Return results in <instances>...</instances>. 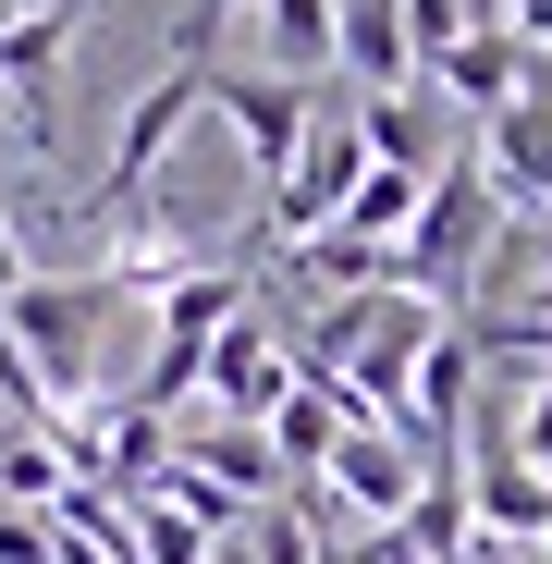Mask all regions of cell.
Wrapping results in <instances>:
<instances>
[{"label":"cell","instance_id":"obj_19","mask_svg":"<svg viewBox=\"0 0 552 564\" xmlns=\"http://www.w3.org/2000/svg\"><path fill=\"white\" fill-rule=\"evenodd\" d=\"M504 25H516V37H528V50L552 62V0H504Z\"/></svg>","mask_w":552,"mask_h":564},{"label":"cell","instance_id":"obj_9","mask_svg":"<svg viewBox=\"0 0 552 564\" xmlns=\"http://www.w3.org/2000/svg\"><path fill=\"white\" fill-rule=\"evenodd\" d=\"M479 172H491V197H504V209H528V197L552 209V74L528 86L504 123H479Z\"/></svg>","mask_w":552,"mask_h":564},{"label":"cell","instance_id":"obj_2","mask_svg":"<svg viewBox=\"0 0 552 564\" xmlns=\"http://www.w3.org/2000/svg\"><path fill=\"white\" fill-rule=\"evenodd\" d=\"M504 197H491V172L479 160H454V172H430V209H418V234L393 246V282L405 295H430V307H454L467 282L491 270V246H504Z\"/></svg>","mask_w":552,"mask_h":564},{"label":"cell","instance_id":"obj_15","mask_svg":"<svg viewBox=\"0 0 552 564\" xmlns=\"http://www.w3.org/2000/svg\"><path fill=\"white\" fill-rule=\"evenodd\" d=\"M356 135H368V160H381V172H442L418 86H393V99H356Z\"/></svg>","mask_w":552,"mask_h":564},{"label":"cell","instance_id":"obj_4","mask_svg":"<svg viewBox=\"0 0 552 564\" xmlns=\"http://www.w3.org/2000/svg\"><path fill=\"white\" fill-rule=\"evenodd\" d=\"M467 516L516 552H552V479L516 454V417H467Z\"/></svg>","mask_w":552,"mask_h":564},{"label":"cell","instance_id":"obj_8","mask_svg":"<svg viewBox=\"0 0 552 564\" xmlns=\"http://www.w3.org/2000/svg\"><path fill=\"white\" fill-rule=\"evenodd\" d=\"M540 74H552V62H540V50H528L516 25H479L467 50H442V62H430L418 86H442V99H454V111H479V123H504V111L528 99V86H540Z\"/></svg>","mask_w":552,"mask_h":564},{"label":"cell","instance_id":"obj_18","mask_svg":"<svg viewBox=\"0 0 552 564\" xmlns=\"http://www.w3.org/2000/svg\"><path fill=\"white\" fill-rule=\"evenodd\" d=\"M516 454H528V466H540V479H552V381H540V393L516 405Z\"/></svg>","mask_w":552,"mask_h":564},{"label":"cell","instance_id":"obj_17","mask_svg":"<svg viewBox=\"0 0 552 564\" xmlns=\"http://www.w3.org/2000/svg\"><path fill=\"white\" fill-rule=\"evenodd\" d=\"M246 13V0H184L172 13V62H221V25Z\"/></svg>","mask_w":552,"mask_h":564},{"label":"cell","instance_id":"obj_20","mask_svg":"<svg viewBox=\"0 0 552 564\" xmlns=\"http://www.w3.org/2000/svg\"><path fill=\"white\" fill-rule=\"evenodd\" d=\"M25 13H37V0H0V50H13V25H25Z\"/></svg>","mask_w":552,"mask_h":564},{"label":"cell","instance_id":"obj_12","mask_svg":"<svg viewBox=\"0 0 552 564\" xmlns=\"http://www.w3.org/2000/svg\"><path fill=\"white\" fill-rule=\"evenodd\" d=\"M184 466H197V479H221L234 503H283V454H270V430L209 417V430H184Z\"/></svg>","mask_w":552,"mask_h":564},{"label":"cell","instance_id":"obj_7","mask_svg":"<svg viewBox=\"0 0 552 564\" xmlns=\"http://www.w3.org/2000/svg\"><path fill=\"white\" fill-rule=\"evenodd\" d=\"M74 0H37V13L13 25V50H0V99H13V123H25V148H50L62 135V50H74Z\"/></svg>","mask_w":552,"mask_h":564},{"label":"cell","instance_id":"obj_3","mask_svg":"<svg viewBox=\"0 0 552 564\" xmlns=\"http://www.w3.org/2000/svg\"><path fill=\"white\" fill-rule=\"evenodd\" d=\"M209 99H221V62H160V74L136 86V111H123V135H111V172H99L86 209H99V221H136L148 184H160V160H172V135L197 123Z\"/></svg>","mask_w":552,"mask_h":564},{"label":"cell","instance_id":"obj_11","mask_svg":"<svg viewBox=\"0 0 552 564\" xmlns=\"http://www.w3.org/2000/svg\"><path fill=\"white\" fill-rule=\"evenodd\" d=\"M344 74H356V99H393V86H418L405 0H344Z\"/></svg>","mask_w":552,"mask_h":564},{"label":"cell","instance_id":"obj_16","mask_svg":"<svg viewBox=\"0 0 552 564\" xmlns=\"http://www.w3.org/2000/svg\"><path fill=\"white\" fill-rule=\"evenodd\" d=\"M491 13H504V0H405V50H418V74H430L442 50H467Z\"/></svg>","mask_w":552,"mask_h":564},{"label":"cell","instance_id":"obj_21","mask_svg":"<svg viewBox=\"0 0 552 564\" xmlns=\"http://www.w3.org/2000/svg\"><path fill=\"white\" fill-rule=\"evenodd\" d=\"M332 564H356V540H344V552H332Z\"/></svg>","mask_w":552,"mask_h":564},{"label":"cell","instance_id":"obj_1","mask_svg":"<svg viewBox=\"0 0 552 564\" xmlns=\"http://www.w3.org/2000/svg\"><path fill=\"white\" fill-rule=\"evenodd\" d=\"M111 282L99 270H25L0 282V319H13V356L37 368V393L62 417H86V393H99V332H111Z\"/></svg>","mask_w":552,"mask_h":564},{"label":"cell","instance_id":"obj_10","mask_svg":"<svg viewBox=\"0 0 552 564\" xmlns=\"http://www.w3.org/2000/svg\"><path fill=\"white\" fill-rule=\"evenodd\" d=\"M356 417H344V393L332 381H295L283 405H270V454H283V491H320V466H332V442H344Z\"/></svg>","mask_w":552,"mask_h":564},{"label":"cell","instance_id":"obj_5","mask_svg":"<svg viewBox=\"0 0 552 564\" xmlns=\"http://www.w3.org/2000/svg\"><path fill=\"white\" fill-rule=\"evenodd\" d=\"M234 135H246V172L258 184H283L295 160H307V123H320V86H283V74H234L221 62V99H209Z\"/></svg>","mask_w":552,"mask_h":564},{"label":"cell","instance_id":"obj_6","mask_svg":"<svg viewBox=\"0 0 552 564\" xmlns=\"http://www.w3.org/2000/svg\"><path fill=\"white\" fill-rule=\"evenodd\" d=\"M197 393H209V405H221L234 430H270V405L295 393V344L270 332V307H246V319H234V332L209 344V381H197Z\"/></svg>","mask_w":552,"mask_h":564},{"label":"cell","instance_id":"obj_14","mask_svg":"<svg viewBox=\"0 0 552 564\" xmlns=\"http://www.w3.org/2000/svg\"><path fill=\"white\" fill-rule=\"evenodd\" d=\"M418 209H430V172H381V160H368V184H356V209H344V234L393 258V246L418 234Z\"/></svg>","mask_w":552,"mask_h":564},{"label":"cell","instance_id":"obj_13","mask_svg":"<svg viewBox=\"0 0 552 564\" xmlns=\"http://www.w3.org/2000/svg\"><path fill=\"white\" fill-rule=\"evenodd\" d=\"M258 37H270V74L307 86L344 62V0H258Z\"/></svg>","mask_w":552,"mask_h":564}]
</instances>
